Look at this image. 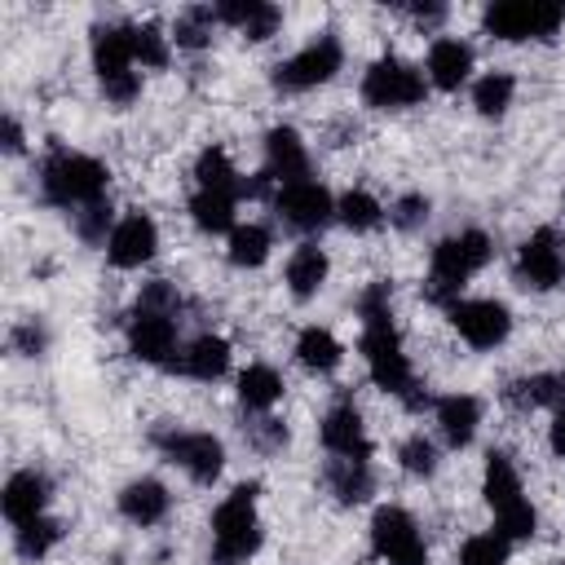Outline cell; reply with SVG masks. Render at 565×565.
<instances>
[{
	"label": "cell",
	"instance_id": "cell-20",
	"mask_svg": "<svg viewBox=\"0 0 565 565\" xmlns=\"http://www.w3.org/2000/svg\"><path fill=\"white\" fill-rule=\"evenodd\" d=\"M477 424H481V402H477V397H468V393H450V397L437 402V428H441L446 446H455V450L468 446L472 433H477Z\"/></svg>",
	"mask_w": 565,
	"mask_h": 565
},
{
	"label": "cell",
	"instance_id": "cell-13",
	"mask_svg": "<svg viewBox=\"0 0 565 565\" xmlns=\"http://www.w3.org/2000/svg\"><path fill=\"white\" fill-rule=\"evenodd\" d=\"M154 441H159V450H163L172 463H181L194 481H216L221 468H225V446H221L212 433H159Z\"/></svg>",
	"mask_w": 565,
	"mask_h": 565
},
{
	"label": "cell",
	"instance_id": "cell-46",
	"mask_svg": "<svg viewBox=\"0 0 565 565\" xmlns=\"http://www.w3.org/2000/svg\"><path fill=\"white\" fill-rule=\"evenodd\" d=\"M556 565H565V561H556Z\"/></svg>",
	"mask_w": 565,
	"mask_h": 565
},
{
	"label": "cell",
	"instance_id": "cell-41",
	"mask_svg": "<svg viewBox=\"0 0 565 565\" xmlns=\"http://www.w3.org/2000/svg\"><path fill=\"white\" fill-rule=\"evenodd\" d=\"M424 216H428V199H424V194H406V199H397L393 212H388V221H393L397 230H415Z\"/></svg>",
	"mask_w": 565,
	"mask_h": 565
},
{
	"label": "cell",
	"instance_id": "cell-32",
	"mask_svg": "<svg viewBox=\"0 0 565 565\" xmlns=\"http://www.w3.org/2000/svg\"><path fill=\"white\" fill-rule=\"evenodd\" d=\"M512 93H516V79L503 75V71H490V75H481V79L472 84V106H477L481 115H503V110L512 106Z\"/></svg>",
	"mask_w": 565,
	"mask_h": 565
},
{
	"label": "cell",
	"instance_id": "cell-23",
	"mask_svg": "<svg viewBox=\"0 0 565 565\" xmlns=\"http://www.w3.org/2000/svg\"><path fill=\"white\" fill-rule=\"evenodd\" d=\"M486 503L494 508V516H503V512H512V508H521L525 503V494H521V477H516V468H512V459L508 455H490L486 459Z\"/></svg>",
	"mask_w": 565,
	"mask_h": 565
},
{
	"label": "cell",
	"instance_id": "cell-11",
	"mask_svg": "<svg viewBox=\"0 0 565 565\" xmlns=\"http://www.w3.org/2000/svg\"><path fill=\"white\" fill-rule=\"evenodd\" d=\"M446 313H450L455 331H459L472 349H494V344H503L508 331H512V313H508V305H499V300H455Z\"/></svg>",
	"mask_w": 565,
	"mask_h": 565
},
{
	"label": "cell",
	"instance_id": "cell-16",
	"mask_svg": "<svg viewBox=\"0 0 565 565\" xmlns=\"http://www.w3.org/2000/svg\"><path fill=\"white\" fill-rule=\"evenodd\" d=\"M265 177L278 185L309 181V154H305V141L296 137V128H269L265 132Z\"/></svg>",
	"mask_w": 565,
	"mask_h": 565
},
{
	"label": "cell",
	"instance_id": "cell-25",
	"mask_svg": "<svg viewBox=\"0 0 565 565\" xmlns=\"http://www.w3.org/2000/svg\"><path fill=\"white\" fill-rule=\"evenodd\" d=\"M327 486L340 503H362V499H371L375 477H371L366 459H331L327 463Z\"/></svg>",
	"mask_w": 565,
	"mask_h": 565
},
{
	"label": "cell",
	"instance_id": "cell-17",
	"mask_svg": "<svg viewBox=\"0 0 565 565\" xmlns=\"http://www.w3.org/2000/svg\"><path fill=\"white\" fill-rule=\"evenodd\" d=\"M322 446L335 459H371V441H366L362 415L349 402H340V406L327 411V419H322Z\"/></svg>",
	"mask_w": 565,
	"mask_h": 565
},
{
	"label": "cell",
	"instance_id": "cell-21",
	"mask_svg": "<svg viewBox=\"0 0 565 565\" xmlns=\"http://www.w3.org/2000/svg\"><path fill=\"white\" fill-rule=\"evenodd\" d=\"M168 490L159 486V481H150V477H141V481H128L124 490H119V512L132 521V525H154V521H163L168 516Z\"/></svg>",
	"mask_w": 565,
	"mask_h": 565
},
{
	"label": "cell",
	"instance_id": "cell-34",
	"mask_svg": "<svg viewBox=\"0 0 565 565\" xmlns=\"http://www.w3.org/2000/svg\"><path fill=\"white\" fill-rule=\"evenodd\" d=\"M269 256V230L265 225H234L230 230V260L234 265H260Z\"/></svg>",
	"mask_w": 565,
	"mask_h": 565
},
{
	"label": "cell",
	"instance_id": "cell-43",
	"mask_svg": "<svg viewBox=\"0 0 565 565\" xmlns=\"http://www.w3.org/2000/svg\"><path fill=\"white\" fill-rule=\"evenodd\" d=\"M44 340H49V335H44L40 322H26V327L13 331V349H18V353H44Z\"/></svg>",
	"mask_w": 565,
	"mask_h": 565
},
{
	"label": "cell",
	"instance_id": "cell-6",
	"mask_svg": "<svg viewBox=\"0 0 565 565\" xmlns=\"http://www.w3.org/2000/svg\"><path fill=\"white\" fill-rule=\"evenodd\" d=\"M565 22V4L547 0H499L486 9V31L516 44V40H552Z\"/></svg>",
	"mask_w": 565,
	"mask_h": 565
},
{
	"label": "cell",
	"instance_id": "cell-18",
	"mask_svg": "<svg viewBox=\"0 0 565 565\" xmlns=\"http://www.w3.org/2000/svg\"><path fill=\"white\" fill-rule=\"evenodd\" d=\"M44 503H49V477L40 472H13L4 481V494H0V508L13 525H26L35 516H44Z\"/></svg>",
	"mask_w": 565,
	"mask_h": 565
},
{
	"label": "cell",
	"instance_id": "cell-44",
	"mask_svg": "<svg viewBox=\"0 0 565 565\" xmlns=\"http://www.w3.org/2000/svg\"><path fill=\"white\" fill-rule=\"evenodd\" d=\"M547 441H552V450L565 459V411L552 415V433H547Z\"/></svg>",
	"mask_w": 565,
	"mask_h": 565
},
{
	"label": "cell",
	"instance_id": "cell-38",
	"mask_svg": "<svg viewBox=\"0 0 565 565\" xmlns=\"http://www.w3.org/2000/svg\"><path fill=\"white\" fill-rule=\"evenodd\" d=\"M212 22H216V9H190V13L177 22L172 40H177L181 49H203L207 35H212Z\"/></svg>",
	"mask_w": 565,
	"mask_h": 565
},
{
	"label": "cell",
	"instance_id": "cell-5",
	"mask_svg": "<svg viewBox=\"0 0 565 565\" xmlns=\"http://www.w3.org/2000/svg\"><path fill=\"white\" fill-rule=\"evenodd\" d=\"M132 44L128 26H93V71L102 79V93L115 106H128L141 93V75L132 71Z\"/></svg>",
	"mask_w": 565,
	"mask_h": 565
},
{
	"label": "cell",
	"instance_id": "cell-10",
	"mask_svg": "<svg viewBox=\"0 0 565 565\" xmlns=\"http://www.w3.org/2000/svg\"><path fill=\"white\" fill-rule=\"evenodd\" d=\"M516 274L525 287L534 291H552L561 278H565V243L556 230H534L525 243H521V256H516Z\"/></svg>",
	"mask_w": 565,
	"mask_h": 565
},
{
	"label": "cell",
	"instance_id": "cell-24",
	"mask_svg": "<svg viewBox=\"0 0 565 565\" xmlns=\"http://www.w3.org/2000/svg\"><path fill=\"white\" fill-rule=\"evenodd\" d=\"M177 366H181L190 380L212 384V380H221L225 366H230V344H225L221 335H199V340L177 358Z\"/></svg>",
	"mask_w": 565,
	"mask_h": 565
},
{
	"label": "cell",
	"instance_id": "cell-28",
	"mask_svg": "<svg viewBox=\"0 0 565 565\" xmlns=\"http://www.w3.org/2000/svg\"><path fill=\"white\" fill-rule=\"evenodd\" d=\"M296 358L309 371H335L340 358H344V349H340V340L327 327H305L300 340H296Z\"/></svg>",
	"mask_w": 565,
	"mask_h": 565
},
{
	"label": "cell",
	"instance_id": "cell-39",
	"mask_svg": "<svg viewBox=\"0 0 565 565\" xmlns=\"http://www.w3.org/2000/svg\"><path fill=\"white\" fill-rule=\"evenodd\" d=\"M402 468H406L411 477H433V472H437V446H433L428 437L402 441Z\"/></svg>",
	"mask_w": 565,
	"mask_h": 565
},
{
	"label": "cell",
	"instance_id": "cell-33",
	"mask_svg": "<svg viewBox=\"0 0 565 565\" xmlns=\"http://www.w3.org/2000/svg\"><path fill=\"white\" fill-rule=\"evenodd\" d=\"M335 216H340L349 230H375V225L384 221V207H380L375 194H366V190H349V194L335 203Z\"/></svg>",
	"mask_w": 565,
	"mask_h": 565
},
{
	"label": "cell",
	"instance_id": "cell-1",
	"mask_svg": "<svg viewBox=\"0 0 565 565\" xmlns=\"http://www.w3.org/2000/svg\"><path fill=\"white\" fill-rule=\"evenodd\" d=\"M358 309H362V358H366L371 380L384 393L402 397L411 411H419L424 397L415 393L419 384H415V371L402 353V340H397V327H393V313H388V282H371L362 291Z\"/></svg>",
	"mask_w": 565,
	"mask_h": 565
},
{
	"label": "cell",
	"instance_id": "cell-27",
	"mask_svg": "<svg viewBox=\"0 0 565 565\" xmlns=\"http://www.w3.org/2000/svg\"><path fill=\"white\" fill-rule=\"evenodd\" d=\"M194 177H199V190L230 194V199H238V194H243V181H238V172H234V163H230V154H225L221 146H207V150L199 154Z\"/></svg>",
	"mask_w": 565,
	"mask_h": 565
},
{
	"label": "cell",
	"instance_id": "cell-3",
	"mask_svg": "<svg viewBox=\"0 0 565 565\" xmlns=\"http://www.w3.org/2000/svg\"><path fill=\"white\" fill-rule=\"evenodd\" d=\"M490 260V238L481 230H463V234H450L433 247V274H428V300L433 305H455L459 300V287Z\"/></svg>",
	"mask_w": 565,
	"mask_h": 565
},
{
	"label": "cell",
	"instance_id": "cell-8",
	"mask_svg": "<svg viewBox=\"0 0 565 565\" xmlns=\"http://www.w3.org/2000/svg\"><path fill=\"white\" fill-rule=\"evenodd\" d=\"M344 62V49L335 35H318L313 44H305L300 53H291L287 62L274 66V84L287 88V93H305V88H318L327 84Z\"/></svg>",
	"mask_w": 565,
	"mask_h": 565
},
{
	"label": "cell",
	"instance_id": "cell-2",
	"mask_svg": "<svg viewBox=\"0 0 565 565\" xmlns=\"http://www.w3.org/2000/svg\"><path fill=\"white\" fill-rule=\"evenodd\" d=\"M260 547V516H256V486H234L221 508L212 512V561L243 565Z\"/></svg>",
	"mask_w": 565,
	"mask_h": 565
},
{
	"label": "cell",
	"instance_id": "cell-7",
	"mask_svg": "<svg viewBox=\"0 0 565 565\" xmlns=\"http://www.w3.org/2000/svg\"><path fill=\"white\" fill-rule=\"evenodd\" d=\"M424 93H428L424 75H419L415 66H406L402 57H380V62H371L366 75H362V97H366V106H375V110H406V106H419Z\"/></svg>",
	"mask_w": 565,
	"mask_h": 565
},
{
	"label": "cell",
	"instance_id": "cell-36",
	"mask_svg": "<svg viewBox=\"0 0 565 565\" xmlns=\"http://www.w3.org/2000/svg\"><path fill=\"white\" fill-rule=\"evenodd\" d=\"M508 552H512V543H508L499 530L472 534V539L463 543V552H459V565H508Z\"/></svg>",
	"mask_w": 565,
	"mask_h": 565
},
{
	"label": "cell",
	"instance_id": "cell-12",
	"mask_svg": "<svg viewBox=\"0 0 565 565\" xmlns=\"http://www.w3.org/2000/svg\"><path fill=\"white\" fill-rule=\"evenodd\" d=\"M128 349H132V358H141V362H150V366H172L177 358V322H172V313H159V309H132V318H128Z\"/></svg>",
	"mask_w": 565,
	"mask_h": 565
},
{
	"label": "cell",
	"instance_id": "cell-22",
	"mask_svg": "<svg viewBox=\"0 0 565 565\" xmlns=\"http://www.w3.org/2000/svg\"><path fill=\"white\" fill-rule=\"evenodd\" d=\"M468 71H472V49L468 44H459V40H437L433 49H428V84L433 88H459L463 79H468Z\"/></svg>",
	"mask_w": 565,
	"mask_h": 565
},
{
	"label": "cell",
	"instance_id": "cell-4",
	"mask_svg": "<svg viewBox=\"0 0 565 565\" xmlns=\"http://www.w3.org/2000/svg\"><path fill=\"white\" fill-rule=\"evenodd\" d=\"M40 190L57 207H93L106 194V168L97 159H88V154L57 150L40 172Z\"/></svg>",
	"mask_w": 565,
	"mask_h": 565
},
{
	"label": "cell",
	"instance_id": "cell-45",
	"mask_svg": "<svg viewBox=\"0 0 565 565\" xmlns=\"http://www.w3.org/2000/svg\"><path fill=\"white\" fill-rule=\"evenodd\" d=\"M4 150H9V154H18V150H22V128H18V119H13V115H4Z\"/></svg>",
	"mask_w": 565,
	"mask_h": 565
},
{
	"label": "cell",
	"instance_id": "cell-42",
	"mask_svg": "<svg viewBox=\"0 0 565 565\" xmlns=\"http://www.w3.org/2000/svg\"><path fill=\"white\" fill-rule=\"evenodd\" d=\"M137 305H141V309H159V313H177V305H181V300H177V291L159 278V282H150V287L141 291V300H137Z\"/></svg>",
	"mask_w": 565,
	"mask_h": 565
},
{
	"label": "cell",
	"instance_id": "cell-15",
	"mask_svg": "<svg viewBox=\"0 0 565 565\" xmlns=\"http://www.w3.org/2000/svg\"><path fill=\"white\" fill-rule=\"evenodd\" d=\"M154 247H159V230H154V221L141 216V212H128L124 221H115V230H110V238H106V256H110V265H119V269L146 265V260L154 256Z\"/></svg>",
	"mask_w": 565,
	"mask_h": 565
},
{
	"label": "cell",
	"instance_id": "cell-31",
	"mask_svg": "<svg viewBox=\"0 0 565 565\" xmlns=\"http://www.w3.org/2000/svg\"><path fill=\"white\" fill-rule=\"evenodd\" d=\"M190 216L203 234H225L234 230V199L230 194H212V190H199L190 199Z\"/></svg>",
	"mask_w": 565,
	"mask_h": 565
},
{
	"label": "cell",
	"instance_id": "cell-26",
	"mask_svg": "<svg viewBox=\"0 0 565 565\" xmlns=\"http://www.w3.org/2000/svg\"><path fill=\"white\" fill-rule=\"evenodd\" d=\"M322 282H327V252L313 247V243L296 247L291 260H287V287H291V296L296 300H309Z\"/></svg>",
	"mask_w": 565,
	"mask_h": 565
},
{
	"label": "cell",
	"instance_id": "cell-35",
	"mask_svg": "<svg viewBox=\"0 0 565 565\" xmlns=\"http://www.w3.org/2000/svg\"><path fill=\"white\" fill-rule=\"evenodd\" d=\"M62 539V525L57 521H49V516H35V521H26V525H18V556H26V561H40V556H49L53 552V543Z\"/></svg>",
	"mask_w": 565,
	"mask_h": 565
},
{
	"label": "cell",
	"instance_id": "cell-9",
	"mask_svg": "<svg viewBox=\"0 0 565 565\" xmlns=\"http://www.w3.org/2000/svg\"><path fill=\"white\" fill-rule=\"evenodd\" d=\"M371 547L388 565H428V547H424L411 512H402V508H380L375 512V521H371Z\"/></svg>",
	"mask_w": 565,
	"mask_h": 565
},
{
	"label": "cell",
	"instance_id": "cell-29",
	"mask_svg": "<svg viewBox=\"0 0 565 565\" xmlns=\"http://www.w3.org/2000/svg\"><path fill=\"white\" fill-rule=\"evenodd\" d=\"M278 397H282V380H278L274 366L256 362V366H247V371L238 375V402H243L247 411H269Z\"/></svg>",
	"mask_w": 565,
	"mask_h": 565
},
{
	"label": "cell",
	"instance_id": "cell-19",
	"mask_svg": "<svg viewBox=\"0 0 565 565\" xmlns=\"http://www.w3.org/2000/svg\"><path fill=\"white\" fill-rule=\"evenodd\" d=\"M216 22H230L247 40H269L278 31L282 13L274 4H265V0H225V4H216Z\"/></svg>",
	"mask_w": 565,
	"mask_h": 565
},
{
	"label": "cell",
	"instance_id": "cell-40",
	"mask_svg": "<svg viewBox=\"0 0 565 565\" xmlns=\"http://www.w3.org/2000/svg\"><path fill=\"white\" fill-rule=\"evenodd\" d=\"M106 225H110V203H106V199L79 212V238H88V243H106V238H110ZM110 230H115V225H110Z\"/></svg>",
	"mask_w": 565,
	"mask_h": 565
},
{
	"label": "cell",
	"instance_id": "cell-30",
	"mask_svg": "<svg viewBox=\"0 0 565 565\" xmlns=\"http://www.w3.org/2000/svg\"><path fill=\"white\" fill-rule=\"evenodd\" d=\"M508 402L516 406H552V411H565V375H530V380H516L508 388Z\"/></svg>",
	"mask_w": 565,
	"mask_h": 565
},
{
	"label": "cell",
	"instance_id": "cell-37",
	"mask_svg": "<svg viewBox=\"0 0 565 565\" xmlns=\"http://www.w3.org/2000/svg\"><path fill=\"white\" fill-rule=\"evenodd\" d=\"M128 44H132V62L168 66V35L159 26H128Z\"/></svg>",
	"mask_w": 565,
	"mask_h": 565
},
{
	"label": "cell",
	"instance_id": "cell-14",
	"mask_svg": "<svg viewBox=\"0 0 565 565\" xmlns=\"http://www.w3.org/2000/svg\"><path fill=\"white\" fill-rule=\"evenodd\" d=\"M274 207H278V216H282L291 230H305V234H309V230H322V225L335 216V199H331V190L318 185V181L278 185Z\"/></svg>",
	"mask_w": 565,
	"mask_h": 565
}]
</instances>
